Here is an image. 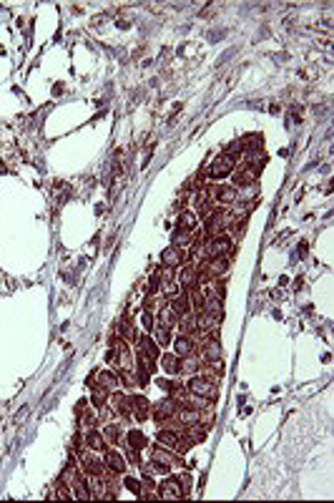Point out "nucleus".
<instances>
[{
    "label": "nucleus",
    "instance_id": "obj_2",
    "mask_svg": "<svg viewBox=\"0 0 334 503\" xmlns=\"http://www.w3.org/2000/svg\"><path fill=\"white\" fill-rule=\"evenodd\" d=\"M176 413H179L176 398H166V400H161V403L156 405V420H158V423H166V420L176 418Z\"/></svg>",
    "mask_w": 334,
    "mask_h": 503
},
{
    "label": "nucleus",
    "instance_id": "obj_6",
    "mask_svg": "<svg viewBox=\"0 0 334 503\" xmlns=\"http://www.w3.org/2000/svg\"><path fill=\"white\" fill-rule=\"evenodd\" d=\"M161 262H163V267H169V269H179L181 262H184V254H181L176 247H169V249L161 254Z\"/></svg>",
    "mask_w": 334,
    "mask_h": 503
},
{
    "label": "nucleus",
    "instance_id": "obj_24",
    "mask_svg": "<svg viewBox=\"0 0 334 503\" xmlns=\"http://www.w3.org/2000/svg\"><path fill=\"white\" fill-rule=\"evenodd\" d=\"M141 322H143V327H146V330H151V327H153V320H151V315H148V312H141Z\"/></svg>",
    "mask_w": 334,
    "mask_h": 503
},
{
    "label": "nucleus",
    "instance_id": "obj_18",
    "mask_svg": "<svg viewBox=\"0 0 334 503\" xmlns=\"http://www.w3.org/2000/svg\"><path fill=\"white\" fill-rule=\"evenodd\" d=\"M171 342V335H169V327H163V325H158V330H156V345L158 347H166Z\"/></svg>",
    "mask_w": 334,
    "mask_h": 503
},
{
    "label": "nucleus",
    "instance_id": "obj_13",
    "mask_svg": "<svg viewBox=\"0 0 334 503\" xmlns=\"http://www.w3.org/2000/svg\"><path fill=\"white\" fill-rule=\"evenodd\" d=\"M203 358L206 360H211V362H216V360H221V345L216 342V340H208L206 345H203Z\"/></svg>",
    "mask_w": 334,
    "mask_h": 503
},
{
    "label": "nucleus",
    "instance_id": "obj_22",
    "mask_svg": "<svg viewBox=\"0 0 334 503\" xmlns=\"http://www.w3.org/2000/svg\"><path fill=\"white\" fill-rule=\"evenodd\" d=\"M176 320H179V317H176L171 309H166V312H163V327H171V325H176Z\"/></svg>",
    "mask_w": 334,
    "mask_h": 503
},
{
    "label": "nucleus",
    "instance_id": "obj_10",
    "mask_svg": "<svg viewBox=\"0 0 334 503\" xmlns=\"http://www.w3.org/2000/svg\"><path fill=\"white\" fill-rule=\"evenodd\" d=\"M156 440L163 448H179V435H176V431H158L156 433Z\"/></svg>",
    "mask_w": 334,
    "mask_h": 503
},
{
    "label": "nucleus",
    "instance_id": "obj_14",
    "mask_svg": "<svg viewBox=\"0 0 334 503\" xmlns=\"http://www.w3.org/2000/svg\"><path fill=\"white\" fill-rule=\"evenodd\" d=\"M126 438H129V445H131V448H136V450H141V448L148 443V440H146V435H143L141 431H129V435H126Z\"/></svg>",
    "mask_w": 334,
    "mask_h": 503
},
{
    "label": "nucleus",
    "instance_id": "obj_9",
    "mask_svg": "<svg viewBox=\"0 0 334 503\" xmlns=\"http://www.w3.org/2000/svg\"><path fill=\"white\" fill-rule=\"evenodd\" d=\"M174 347H176V355L179 358H186V355H191L194 353V340L189 337V335H181V337H176V342H174Z\"/></svg>",
    "mask_w": 334,
    "mask_h": 503
},
{
    "label": "nucleus",
    "instance_id": "obj_17",
    "mask_svg": "<svg viewBox=\"0 0 334 503\" xmlns=\"http://www.w3.org/2000/svg\"><path fill=\"white\" fill-rule=\"evenodd\" d=\"M103 440H106V443H118V440H121V428H118V425H106Z\"/></svg>",
    "mask_w": 334,
    "mask_h": 503
},
{
    "label": "nucleus",
    "instance_id": "obj_7",
    "mask_svg": "<svg viewBox=\"0 0 334 503\" xmlns=\"http://www.w3.org/2000/svg\"><path fill=\"white\" fill-rule=\"evenodd\" d=\"M106 466H108L113 473H123V471H126V458H123L118 450H108V453H106Z\"/></svg>",
    "mask_w": 334,
    "mask_h": 503
},
{
    "label": "nucleus",
    "instance_id": "obj_16",
    "mask_svg": "<svg viewBox=\"0 0 334 503\" xmlns=\"http://www.w3.org/2000/svg\"><path fill=\"white\" fill-rule=\"evenodd\" d=\"M163 367H166V372L176 375V372H181V360L176 358V355H166L163 358Z\"/></svg>",
    "mask_w": 334,
    "mask_h": 503
},
{
    "label": "nucleus",
    "instance_id": "obj_20",
    "mask_svg": "<svg viewBox=\"0 0 334 503\" xmlns=\"http://www.w3.org/2000/svg\"><path fill=\"white\" fill-rule=\"evenodd\" d=\"M91 400H93V405H96V408H103V405H106V400H108V393H106L103 388H98V390H93V398H91Z\"/></svg>",
    "mask_w": 334,
    "mask_h": 503
},
{
    "label": "nucleus",
    "instance_id": "obj_21",
    "mask_svg": "<svg viewBox=\"0 0 334 503\" xmlns=\"http://www.w3.org/2000/svg\"><path fill=\"white\" fill-rule=\"evenodd\" d=\"M98 380H101V385H106V388H116V385H118V377H116L113 372H101Z\"/></svg>",
    "mask_w": 334,
    "mask_h": 503
},
{
    "label": "nucleus",
    "instance_id": "obj_3",
    "mask_svg": "<svg viewBox=\"0 0 334 503\" xmlns=\"http://www.w3.org/2000/svg\"><path fill=\"white\" fill-rule=\"evenodd\" d=\"M196 280H199V269H196V267H191V264H184V267H181V272H179V277H176V282H179V287L181 289L196 287Z\"/></svg>",
    "mask_w": 334,
    "mask_h": 503
},
{
    "label": "nucleus",
    "instance_id": "obj_4",
    "mask_svg": "<svg viewBox=\"0 0 334 503\" xmlns=\"http://www.w3.org/2000/svg\"><path fill=\"white\" fill-rule=\"evenodd\" d=\"M229 239L226 237H214L208 244H206V257L208 259H216V257H221V254H226L229 252Z\"/></svg>",
    "mask_w": 334,
    "mask_h": 503
},
{
    "label": "nucleus",
    "instance_id": "obj_12",
    "mask_svg": "<svg viewBox=\"0 0 334 503\" xmlns=\"http://www.w3.org/2000/svg\"><path fill=\"white\" fill-rule=\"evenodd\" d=\"M86 445L88 448H93V450H103L106 448V440H103V435L96 431H88L86 433Z\"/></svg>",
    "mask_w": 334,
    "mask_h": 503
},
{
    "label": "nucleus",
    "instance_id": "obj_19",
    "mask_svg": "<svg viewBox=\"0 0 334 503\" xmlns=\"http://www.w3.org/2000/svg\"><path fill=\"white\" fill-rule=\"evenodd\" d=\"M179 226L181 229H194L196 226V214H191V212H184L181 219H179Z\"/></svg>",
    "mask_w": 334,
    "mask_h": 503
},
{
    "label": "nucleus",
    "instance_id": "obj_23",
    "mask_svg": "<svg viewBox=\"0 0 334 503\" xmlns=\"http://www.w3.org/2000/svg\"><path fill=\"white\" fill-rule=\"evenodd\" d=\"M123 483H126V488H131V491H136V493H138V496H141V483H138V481H136V478H126V481H123Z\"/></svg>",
    "mask_w": 334,
    "mask_h": 503
},
{
    "label": "nucleus",
    "instance_id": "obj_1",
    "mask_svg": "<svg viewBox=\"0 0 334 503\" xmlns=\"http://www.w3.org/2000/svg\"><path fill=\"white\" fill-rule=\"evenodd\" d=\"M234 166H236V159L234 156H229V153H221L211 166H208V179H224V176H229L231 171H234Z\"/></svg>",
    "mask_w": 334,
    "mask_h": 503
},
{
    "label": "nucleus",
    "instance_id": "obj_15",
    "mask_svg": "<svg viewBox=\"0 0 334 503\" xmlns=\"http://www.w3.org/2000/svg\"><path fill=\"white\" fill-rule=\"evenodd\" d=\"M191 242V231L189 229H176V234H174V247H186Z\"/></svg>",
    "mask_w": 334,
    "mask_h": 503
},
{
    "label": "nucleus",
    "instance_id": "obj_5",
    "mask_svg": "<svg viewBox=\"0 0 334 503\" xmlns=\"http://www.w3.org/2000/svg\"><path fill=\"white\" fill-rule=\"evenodd\" d=\"M171 312L176 315V317H186V315H191V299H189V294H176V297H171Z\"/></svg>",
    "mask_w": 334,
    "mask_h": 503
},
{
    "label": "nucleus",
    "instance_id": "obj_11",
    "mask_svg": "<svg viewBox=\"0 0 334 503\" xmlns=\"http://www.w3.org/2000/svg\"><path fill=\"white\" fill-rule=\"evenodd\" d=\"M161 493H163L166 498H181L184 491H181V486H179V478H171L169 483H163V486H161Z\"/></svg>",
    "mask_w": 334,
    "mask_h": 503
},
{
    "label": "nucleus",
    "instance_id": "obj_8",
    "mask_svg": "<svg viewBox=\"0 0 334 503\" xmlns=\"http://www.w3.org/2000/svg\"><path fill=\"white\" fill-rule=\"evenodd\" d=\"M211 197L221 204H229L236 199V186H216V189H211Z\"/></svg>",
    "mask_w": 334,
    "mask_h": 503
}]
</instances>
